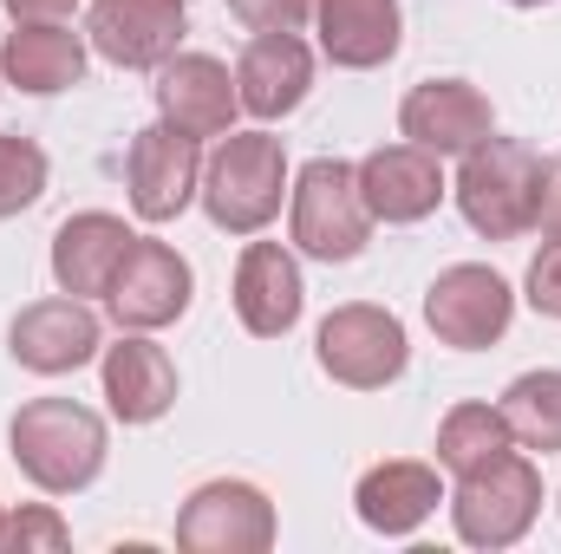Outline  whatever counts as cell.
Wrapping results in <instances>:
<instances>
[{
	"label": "cell",
	"mask_w": 561,
	"mask_h": 554,
	"mask_svg": "<svg viewBox=\"0 0 561 554\" xmlns=\"http://www.w3.org/2000/svg\"><path fill=\"white\" fill-rule=\"evenodd\" d=\"M503 417H510V437H516L523 450H542V457L561 450V372L556 366L510 379V392H503Z\"/></svg>",
	"instance_id": "cell-24"
},
{
	"label": "cell",
	"mask_w": 561,
	"mask_h": 554,
	"mask_svg": "<svg viewBox=\"0 0 561 554\" xmlns=\"http://www.w3.org/2000/svg\"><path fill=\"white\" fill-rule=\"evenodd\" d=\"M99 372H105V405L125 424H157V417L176 405V366L157 339L125 333L118 346L99 353Z\"/></svg>",
	"instance_id": "cell-22"
},
{
	"label": "cell",
	"mask_w": 561,
	"mask_h": 554,
	"mask_svg": "<svg viewBox=\"0 0 561 554\" xmlns=\"http://www.w3.org/2000/svg\"><path fill=\"white\" fill-rule=\"evenodd\" d=\"M190 300H196V275H190V262H183L170 242H157V235H138V242H131V255L118 262L112 293H105L118 333H157V326H176V320L190 313Z\"/></svg>",
	"instance_id": "cell-9"
},
{
	"label": "cell",
	"mask_w": 561,
	"mask_h": 554,
	"mask_svg": "<svg viewBox=\"0 0 561 554\" xmlns=\"http://www.w3.org/2000/svg\"><path fill=\"white\" fill-rule=\"evenodd\" d=\"M280 535L268 489L242 483V476H216L196 483L176 509V549L183 554H268Z\"/></svg>",
	"instance_id": "cell-7"
},
{
	"label": "cell",
	"mask_w": 561,
	"mask_h": 554,
	"mask_svg": "<svg viewBox=\"0 0 561 554\" xmlns=\"http://www.w3.org/2000/svg\"><path fill=\"white\" fill-rule=\"evenodd\" d=\"M7 353H13V366H26L39 379H66L105 353V326L79 293H53V300H33L13 313Z\"/></svg>",
	"instance_id": "cell-10"
},
{
	"label": "cell",
	"mask_w": 561,
	"mask_h": 554,
	"mask_svg": "<svg viewBox=\"0 0 561 554\" xmlns=\"http://www.w3.org/2000/svg\"><path fill=\"white\" fill-rule=\"evenodd\" d=\"M183 33H190L183 0H92V13H85L92 53L125 72H157L163 59H176Z\"/></svg>",
	"instance_id": "cell-13"
},
{
	"label": "cell",
	"mask_w": 561,
	"mask_h": 554,
	"mask_svg": "<svg viewBox=\"0 0 561 554\" xmlns=\"http://www.w3.org/2000/svg\"><path fill=\"white\" fill-rule=\"evenodd\" d=\"M196 183H203V150L196 138L170 131L163 118L144 125L131 150H125V189H131V209L144 222H176L190 203H196Z\"/></svg>",
	"instance_id": "cell-12"
},
{
	"label": "cell",
	"mask_w": 561,
	"mask_h": 554,
	"mask_svg": "<svg viewBox=\"0 0 561 554\" xmlns=\"http://www.w3.org/2000/svg\"><path fill=\"white\" fill-rule=\"evenodd\" d=\"M13 20H72V7L79 0H0Z\"/></svg>",
	"instance_id": "cell-30"
},
{
	"label": "cell",
	"mask_w": 561,
	"mask_h": 554,
	"mask_svg": "<svg viewBox=\"0 0 561 554\" xmlns=\"http://www.w3.org/2000/svg\"><path fill=\"white\" fill-rule=\"evenodd\" d=\"M72 542L66 535V522H59V509L53 503H20V509H0V554H59Z\"/></svg>",
	"instance_id": "cell-26"
},
{
	"label": "cell",
	"mask_w": 561,
	"mask_h": 554,
	"mask_svg": "<svg viewBox=\"0 0 561 554\" xmlns=\"http://www.w3.org/2000/svg\"><path fill=\"white\" fill-rule=\"evenodd\" d=\"M287 235H294L300 255H313L327 268L366 255L373 209L359 196V163H340V157L300 163L294 183H287Z\"/></svg>",
	"instance_id": "cell-4"
},
{
	"label": "cell",
	"mask_w": 561,
	"mask_h": 554,
	"mask_svg": "<svg viewBox=\"0 0 561 554\" xmlns=\"http://www.w3.org/2000/svg\"><path fill=\"white\" fill-rule=\"evenodd\" d=\"M542 183H549V157L529 150L523 138H490L463 150V170L450 183L463 222L483 235V242H516L536 229V209H542Z\"/></svg>",
	"instance_id": "cell-2"
},
{
	"label": "cell",
	"mask_w": 561,
	"mask_h": 554,
	"mask_svg": "<svg viewBox=\"0 0 561 554\" xmlns=\"http://www.w3.org/2000/svg\"><path fill=\"white\" fill-rule=\"evenodd\" d=\"M131 242H138V229H125V216H105V209L66 216L59 235H53V280H59V293H79V300L99 293L105 300L118 262L131 255Z\"/></svg>",
	"instance_id": "cell-17"
},
{
	"label": "cell",
	"mask_w": 561,
	"mask_h": 554,
	"mask_svg": "<svg viewBox=\"0 0 561 554\" xmlns=\"http://www.w3.org/2000/svg\"><path fill=\"white\" fill-rule=\"evenodd\" d=\"M320 0H229V13L249 26V33H300L313 20Z\"/></svg>",
	"instance_id": "cell-27"
},
{
	"label": "cell",
	"mask_w": 561,
	"mask_h": 554,
	"mask_svg": "<svg viewBox=\"0 0 561 554\" xmlns=\"http://www.w3.org/2000/svg\"><path fill=\"white\" fill-rule=\"evenodd\" d=\"M523 293H529V307H536L542 320H561V242H542V255L529 262Z\"/></svg>",
	"instance_id": "cell-28"
},
{
	"label": "cell",
	"mask_w": 561,
	"mask_h": 554,
	"mask_svg": "<svg viewBox=\"0 0 561 554\" xmlns=\"http://www.w3.org/2000/svg\"><path fill=\"white\" fill-rule=\"evenodd\" d=\"M236 112H242V92H236V72L216 59V53H176L157 66V118L183 138H229L236 131Z\"/></svg>",
	"instance_id": "cell-11"
},
{
	"label": "cell",
	"mask_w": 561,
	"mask_h": 554,
	"mask_svg": "<svg viewBox=\"0 0 561 554\" xmlns=\"http://www.w3.org/2000/svg\"><path fill=\"white\" fill-rule=\"evenodd\" d=\"M313 26H320V53L340 72H373L405 46V7L399 0H320Z\"/></svg>",
	"instance_id": "cell-21"
},
{
	"label": "cell",
	"mask_w": 561,
	"mask_h": 554,
	"mask_svg": "<svg viewBox=\"0 0 561 554\" xmlns=\"http://www.w3.org/2000/svg\"><path fill=\"white\" fill-rule=\"evenodd\" d=\"M503 450H516L503 405H450L444 424H437V463L450 476H463V470H477V463H490Z\"/></svg>",
	"instance_id": "cell-23"
},
{
	"label": "cell",
	"mask_w": 561,
	"mask_h": 554,
	"mask_svg": "<svg viewBox=\"0 0 561 554\" xmlns=\"http://www.w3.org/2000/svg\"><path fill=\"white\" fill-rule=\"evenodd\" d=\"M359 196L373 209V222L386 229H412L424 216H437V203L450 196L444 183V157H431L419 143H379L359 163Z\"/></svg>",
	"instance_id": "cell-14"
},
{
	"label": "cell",
	"mask_w": 561,
	"mask_h": 554,
	"mask_svg": "<svg viewBox=\"0 0 561 554\" xmlns=\"http://www.w3.org/2000/svg\"><path fill=\"white\" fill-rule=\"evenodd\" d=\"M510 7H542V0H510Z\"/></svg>",
	"instance_id": "cell-31"
},
{
	"label": "cell",
	"mask_w": 561,
	"mask_h": 554,
	"mask_svg": "<svg viewBox=\"0 0 561 554\" xmlns=\"http://www.w3.org/2000/svg\"><path fill=\"white\" fill-rule=\"evenodd\" d=\"M287 143L275 131H229L203 157V216L222 235H262L287 203Z\"/></svg>",
	"instance_id": "cell-3"
},
{
	"label": "cell",
	"mask_w": 561,
	"mask_h": 554,
	"mask_svg": "<svg viewBox=\"0 0 561 554\" xmlns=\"http://www.w3.org/2000/svg\"><path fill=\"white\" fill-rule=\"evenodd\" d=\"M313 359L333 385L346 392H386L392 379H405L412 366V339H405V320L392 307H373V300H346L320 320L313 333Z\"/></svg>",
	"instance_id": "cell-6"
},
{
	"label": "cell",
	"mask_w": 561,
	"mask_h": 554,
	"mask_svg": "<svg viewBox=\"0 0 561 554\" xmlns=\"http://www.w3.org/2000/svg\"><path fill=\"white\" fill-rule=\"evenodd\" d=\"M0 79L20 85L26 99L72 92L85 79V39L66 20H13V33L0 46Z\"/></svg>",
	"instance_id": "cell-20"
},
{
	"label": "cell",
	"mask_w": 561,
	"mask_h": 554,
	"mask_svg": "<svg viewBox=\"0 0 561 554\" xmlns=\"http://www.w3.org/2000/svg\"><path fill=\"white\" fill-rule=\"evenodd\" d=\"M105 417L79 399H26L7 424V457L46 496H79L105 470Z\"/></svg>",
	"instance_id": "cell-1"
},
{
	"label": "cell",
	"mask_w": 561,
	"mask_h": 554,
	"mask_svg": "<svg viewBox=\"0 0 561 554\" xmlns=\"http://www.w3.org/2000/svg\"><path fill=\"white\" fill-rule=\"evenodd\" d=\"M236 320L255 333V339H287L300 326V307H307V287H300V262L280 249V242H249L242 262H236Z\"/></svg>",
	"instance_id": "cell-16"
},
{
	"label": "cell",
	"mask_w": 561,
	"mask_h": 554,
	"mask_svg": "<svg viewBox=\"0 0 561 554\" xmlns=\"http://www.w3.org/2000/svg\"><path fill=\"white\" fill-rule=\"evenodd\" d=\"M510 320H516V293H510V280L496 275V268H483V262H457V268H444L424 287V326L444 346H457V353L496 346L510 333Z\"/></svg>",
	"instance_id": "cell-8"
},
{
	"label": "cell",
	"mask_w": 561,
	"mask_h": 554,
	"mask_svg": "<svg viewBox=\"0 0 561 554\" xmlns=\"http://www.w3.org/2000/svg\"><path fill=\"white\" fill-rule=\"evenodd\" d=\"M536 229H542V242H561V157L549 163V183H542V209H536Z\"/></svg>",
	"instance_id": "cell-29"
},
{
	"label": "cell",
	"mask_w": 561,
	"mask_h": 554,
	"mask_svg": "<svg viewBox=\"0 0 561 554\" xmlns=\"http://www.w3.org/2000/svg\"><path fill=\"white\" fill-rule=\"evenodd\" d=\"M313 85V53L300 33H255L236 59V92H242V112H255L262 125H275L287 112H300Z\"/></svg>",
	"instance_id": "cell-18"
},
{
	"label": "cell",
	"mask_w": 561,
	"mask_h": 554,
	"mask_svg": "<svg viewBox=\"0 0 561 554\" xmlns=\"http://www.w3.org/2000/svg\"><path fill=\"white\" fill-rule=\"evenodd\" d=\"M437 503H444V483H437V470H431V463H412V457L373 463V470L359 476V489H353V509H359V522H366L373 535H386V542H399V535H419L424 522L437 516Z\"/></svg>",
	"instance_id": "cell-19"
},
{
	"label": "cell",
	"mask_w": 561,
	"mask_h": 554,
	"mask_svg": "<svg viewBox=\"0 0 561 554\" xmlns=\"http://www.w3.org/2000/svg\"><path fill=\"white\" fill-rule=\"evenodd\" d=\"M39 196H46V150L33 138L0 131V222L7 216H26Z\"/></svg>",
	"instance_id": "cell-25"
},
{
	"label": "cell",
	"mask_w": 561,
	"mask_h": 554,
	"mask_svg": "<svg viewBox=\"0 0 561 554\" xmlns=\"http://www.w3.org/2000/svg\"><path fill=\"white\" fill-rule=\"evenodd\" d=\"M490 131H496V112L470 79H424L399 105V138L431 150V157H463Z\"/></svg>",
	"instance_id": "cell-15"
},
{
	"label": "cell",
	"mask_w": 561,
	"mask_h": 554,
	"mask_svg": "<svg viewBox=\"0 0 561 554\" xmlns=\"http://www.w3.org/2000/svg\"><path fill=\"white\" fill-rule=\"evenodd\" d=\"M542 516V470L516 450L477 463L457 476V496H450V522H457V542L463 549H516Z\"/></svg>",
	"instance_id": "cell-5"
}]
</instances>
